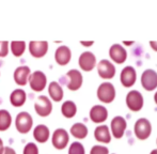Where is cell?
Here are the masks:
<instances>
[{"instance_id": "6da1fadb", "label": "cell", "mask_w": 157, "mask_h": 154, "mask_svg": "<svg viewBox=\"0 0 157 154\" xmlns=\"http://www.w3.org/2000/svg\"><path fill=\"white\" fill-rule=\"evenodd\" d=\"M97 98L101 102L109 104L116 98V88L111 83H103L97 88Z\"/></svg>"}, {"instance_id": "7a4b0ae2", "label": "cell", "mask_w": 157, "mask_h": 154, "mask_svg": "<svg viewBox=\"0 0 157 154\" xmlns=\"http://www.w3.org/2000/svg\"><path fill=\"white\" fill-rule=\"evenodd\" d=\"M135 135L138 139L140 140H145L150 137L152 133V124L147 119L145 118H140L136 121L134 127Z\"/></svg>"}, {"instance_id": "3957f363", "label": "cell", "mask_w": 157, "mask_h": 154, "mask_svg": "<svg viewBox=\"0 0 157 154\" xmlns=\"http://www.w3.org/2000/svg\"><path fill=\"white\" fill-rule=\"evenodd\" d=\"M144 104L142 94L137 90H132L126 95V105L132 111H140Z\"/></svg>"}, {"instance_id": "277c9868", "label": "cell", "mask_w": 157, "mask_h": 154, "mask_svg": "<svg viewBox=\"0 0 157 154\" xmlns=\"http://www.w3.org/2000/svg\"><path fill=\"white\" fill-rule=\"evenodd\" d=\"M32 117L27 111H21L15 118V125L19 133H27L32 127Z\"/></svg>"}, {"instance_id": "5b68a950", "label": "cell", "mask_w": 157, "mask_h": 154, "mask_svg": "<svg viewBox=\"0 0 157 154\" xmlns=\"http://www.w3.org/2000/svg\"><path fill=\"white\" fill-rule=\"evenodd\" d=\"M29 85L34 91H42L47 83V77L42 71H34L29 76Z\"/></svg>"}, {"instance_id": "8992f818", "label": "cell", "mask_w": 157, "mask_h": 154, "mask_svg": "<svg viewBox=\"0 0 157 154\" xmlns=\"http://www.w3.org/2000/svg\"><path fill=\"white\" fill-rule=\"evenodd\" d=\"M141 85L147 91H153L157 88V72L147 69L141 75Z\"/></svg>"}, {"instance_id": "52a82bcc", "label": "cell", "mask_w": 157, "mask_h": 154, "mask_svg": "<svg viewBox=\"0 0 157 154\" xmlns=\"http://www.w3.org/2000/svg\"><path fill=\"white\" fill-rule=\"evenodd\" d=\"M34 109L40 116L46 117L50 115L52 110V103L46 95H39L34 103Z\"/></svg>"}, {"instance_id": "ba28073f", "label": "cell", "mask_w": 157, "mask_h": 154, "mask_svg": "<svg viewBox=\"0 0 157 154\" xmlns=\"http://www.w3.org/2000/svg\"><path fill=\"white\" fill-rule=\"evenodd\" d=\"M97 72L99 77L104 79H111L116 75V67L111 61L107 59H103L97 64Z\"/></svg>"}, {"instance_id": "9c48e42d", "label": "cell", "mask_w": 157, "mask_h": 154, "mask_svg": "<svg viewBox=\"0 0 157 154\" xmlns=\"http://www.w3.org/2000/svg\"><path fill=\"white\" fill-rule=\"evenodd\" d=\"M126 127H127V123L126 120L123 117L117 116L111 120V124H110V129H111V133L114 138L120 139L124 135Z\"/></svg>"}, {"instance_id": "30bf717a", "label": "cell", "mask_w": 157, "mask_h": 154, "mask_svg": "<svg viewBox=\"0 0 157 154\" xmlns=\"http://www.w3.org/2000/svg\"><path fill=\"white\" fill-rule=\"evenodd\" d=\"M68 133L66 129H56L52 133V142L54 144L55 148L57 149H64L68 144Z\"/></svg>"}, {"instance_id": "8fae6325", "label": "cell", "mask_w": 157, "mask_h": 154, "mask_svg": "<svg viewBox=\"0 0 157 154\" xmlns=\"http://www.w3.org/2000/svg\"><path fill=\"white\" fill-rule=\"evenodd\" d=\"M78 63H79V67L83 71H87V72L92 71L95 67V65H96V57L91 52H83L79 56Z\"/></svg>"}, {"instance_id": "7c38bea8", "label": "cell", "mask_w": 157, "mask_h": 154, "mask_svg": "<svg viewBox=\"0 0 157 154\" xmlns=\"http://www.w3.org/2000/svg\"><path fill=\"white\" fill-rule=\"evenodd\" d=\"M66 77L68 78L67 83V88L72 91H76L79 88L82 86V74L78 71V70H70V71L66 73Z\"/></svg>"}, {"instance_id": "4fadbf2b", "label": "cell", "mask_w": 157, "mask_h": 154, "mask_svg": "<svg viewBox=\"0 0 157 154\" xmlns=\"http://www.w3.org/2000/svg\"><path fill=\"white\" fill-rule=\"evenodd\" d=\"M120 79L122 85L124 86L125 88H129L132 86H134V83H136L137 80V72L136 70L134 69L130 65H127L124 69L122 70L120 75Z\"/></svg>"}, {"instance_id": "5bb4252c", "label": "cell", "mask_w": 157, "mask_h": 154, "mask_svg": "<svg viewBox=\"0 0 157 154\" xmlns=\"http://www.w3.org/2000/svg\"><path fill=\"white\" fill-rule=\"evenodd\" d=\"M109 56L118 64H122L127 59V52L121 44H113L109 49Z\"/></svg>"}, {"instance_id": "9a60e30c", "label": "cell", "mask_w": 157, "mask_h": 154, "mask_svg": "<svg viewBox=\"0 0 157 154\" xmlns=\"http://www.w3.org/2000/svg\"><path fill=\"white\" fill-rule=\"evenodd\" d=\"M48 50L47 41H31L29 43V52L35 58L45 56Z\"/></svg>"}, {"instance_id": "2e32d148", "label": "cell", "mask_w": 157, "mask_h": 154, "mask_svg": "<svg viewBox=\"0 0 157 154\" xmlns=\"http://www.w3.org/2000/svg\"><path fill=\"white\" fill-rule=\"evenodd\" d=\"M108 118V110L103 105H94L90 109V119L95 123H101Z\"/></svg>"}, {"instance_id": "e0dca14e", "label": "cell", "mask_w": 157, "mask_h": 154, "mask_svg": "<svg viewBox=\"0 0 157 154\" xmlns=\"http://www.w3.org/2000/svg\"><path fill=\"white\" fill-rule=\"evenodd\" d=\"M30 74H31V70L28 65H21V67H16L14 71L15 83L19 86H25L29 79Z\"/></svg>"}, {"instance_id": "ac0fdd59", "label": "cell", "mask_w": 157, "mask_h": 154, "mask_svg": "<svg viewBox=\"0 0 157 154\" xmlns=\"http://www.w3.org/2000/svg\"><path fill=\"white\" fill-rule=\"evenodd\" d=\"M71 58H72V52H71L70 47L66 45H61L56 49L55 52V59L60 65H65L70 62Z\"/></svg>"}, {"instance_id": "d6986e66", "label": "cell", "mask_w": 157, "mask_h": 154, "mask_svg": "<svg viewBox=\"0 0 157 154\" xmlns=\"http://www.w3.org/2000/svg\"><path fill=\"white\" fill-rule=\"evenodd\" d=\"M94 137L97 141L103 144H109L111 141V134H110L109 127L107 125H99L95 129Z\"/></svg>"}, {"instance_id": "ffe728a7", "label": "cell", "mask_w": 157, "mask_h": 154, "mask_svg": "<svg viewBox=\"0 0 157 154\" xmlns=\"http://www.w3.org/2000/svg\"><path fill=\"white\" fill-rule=\"evenodd\" d=\"M49 129L45 124H39L33 129V136L35 140L39 142H45L49 138Z\"/></svg>"}, {"instance_id": "44dd1931", "label": "cell", "mask_w": 157, "mask_h": 154, "mask_svg": "<svg viewBox=\"0 0 157 154\" xmlns=\"http://www.w3.org/2000/svg\"><path fill=\"white\" fill-rule=\"evenodd\" d=\"M26 98H27V95H26L25 90L21 89V88L13 90L10 95V101L12 103V105H14V106H21V105H24V103L26 102Z\"/></svg>"}, {"instance_id": "7402d4cb", "label": "cell", "mask_w": 157, "mask_h": 154, "mask_svg": "<svg viewBox=\"0 0 157 154\" xmlns=\"http://www.w3.org/2000/svg\"><path fill=\"white\" fill-rule=\"evenodd\" d=\"M48 92H49L50 98L56 102H59L63 98V89L59 83L57 81H52L48 86Z\"/></svg>"}, {"instance_id": "603a6c76", "label": "cell", "mask_w": 157, "mask_h": 154, "mask_svg": "<svg viewBox=\"0 0 157 154\" xmlns=\"http://www.w3.org/2000/svg\"><path fill=\"white\" fill-rule=\"evenodd\" d=\"M71 134L78 139H83L88 135V127L81 122L74 123L71 127Z\"/></svg>"}, {"instance_id": "cb8c5ba5", "label": "cell", "mask_w": 157, "mask_h": 154, "mask_svg": "<svg viewBox=\"0 0 157 154\" xmlns=\"http://www.w3.org/2000/svg\"><path fill=\"white\" fill-rule=\"evenodd\" d=\"M61 113L65 118H73L77 113V106L73 101H65L61 106Z\"/></svg>"}, {"instance_id": "d4e9b609", "label": "cell", "mask_w": 157, "mask_h": 154, "mask_svg": "<svg viewBox=\"0 0 157 154\" xmlns=\"http://www.w3.org/2000/svg\"><path fill=\"white\" fill-rule=\"evenodd\" d=\"M12 122V116L6 109H0V131L9 129Z\"/></svg>"}, {"instance_id": "484cf974", "label": "cell", "mask_w": 157, "mask_h": 154, "mask_svg": "<svg viewBox=\"0 0 157 154\" xmlns=\"http://www.w3.org/2000/svg\"><path fill=\"white\" fill-rule=\"evenodd\" d=\"M26 49V42L25 41H12L11 42V50L13 55L19 57L24 54Z\"/></svg>"}, {"instance_id": "4316f807", "label": "cell", "mask_w": 157, "mask_h": 154, "mask_svg": "<svg viewBox=\"0 0 157 154\" xmlns=\"http://www.w3.org/2000/svg\"><path fill=\"white\" fill-rule=\"evenodd\" d=\"M68 154H86L85 147L79 141L72 142L68 149Z\"/></svg>"}, {"instance_id": "83f0119b", "label": "cell", "mask_w": 157, "mask_h": 154, "mask_svg": "<svg viewBox=\"0 0 157 154\" xmlns=\"http://www.w3.org/2000/svg\"><path fill=\"white\" fill-rule=\"evenodd\" d=\"M23 154H39V148L34 142H28L24 148Z\"/></svg>"}, {"instance_id": "f1b7e54d", "label": "cell", "mask_w": 157, "mask_h": 154, "mask_svg": "<svg viewBox=\"0 0 157 154\" xmlns=\"http://www.w3.org/2000/svg\"><path fill=\"white\" fill-rule=\"evenodd\" d=\"M90 154H109V150L105 146H93L91 148Z\"/></svg>"}, {"instance_id": "f546056e", "label": "cell", "mask_w": 157, "mask_h": 154, "mask_svg": "<svg viewBox=\"0 0 157 154\" xmlns=\"http://www.w3.org/2000/svg\"><path fill=\"white\" fill-rule=\"evenodd\" d=\"M9 52V42L0 41V57H6Z\"/></svg>"}, {"instance_id": "4dcf8cb0", "label": "cell", "mask_w": 157, "mask_h": 154, "mask_svg": "<svg viewBox=\"0 0 157 154\" xmlns=\"http://www.w3.org/2000/svg\"><path fill=\"white\" fill-rule=\"evenodd\" d=\"M1 154H16V151L12 147H4Z\"/></svg>"}, {"instance_id": "1f68e13d", "label": "cell", "mask_w": 157, "mask_h": 154, "mask_svg": "<svg viewBox=\"0 0 157 154\" xmlns=\"http://www.w3.org/2000/svg\"><path fill=\"white\" fill-rule=\"evenodd\" d=\"M80 43H81V45H83V46H92L94 42L93 41H80Z\"/></svg>"}, {"instance_id": "d6a6232c", "label": "cell", "mask_w": 157, "mask_h": 154, "mask_svg": "<svg viewBox=\"0 0 157 154\" xmlns=\"http://www.w3.org/2000/svg\"><path fill=\"white\" fill-rule=\"evenodd\" d=\"M150 46H151L155 52H157V41H150Z\"/></svg>"}, {"instance_id": "836d02e7", "label": "cell", "mask_w": 157, "mask_h": 154, "mask_svg": "<svg viewBox=\"0 0 157 154\" xmlns=\"http://www.w3.org/2000/svg\"><path fill=\"white\" fill-rule=\"evenodd\" d=\"M3 148H4L3 141H2V139L0 138V154H1V153H2V151H3Z\"/></svg>"}, {"instance_id": "e575fe53", "label": "cell", "mask_w": 157, "mask_h": 154, "mask_svg": "<svg viewBox=\"0 0 157 154\" xmlns=\"http://www.w3.org/2000/svg\"><path fill=\"white\" fill-rule=\"evenodd\" d=\"M123 43L125 44V45H127V46H129V45H132V44H134L135 42L134 41H124Z\"/></svg>"}, {"instance_id": "d590c367", "label": "cell", "mask_w": 157, "mask_h": 154, "mask_svg": "<svg viewBox=\"0 0 157 154\" xmlns=\"http://www.w3.org/2000/svg\"><path fill=\"white\" fill-rule=\"evenodd\" d=\"M150 154H157V149H154V150H152Z\"/></svg>"}, {"instance_id": "8d00e7d4", "label": "cell", "mask_w": 157, "mask_h": 154, "mask_svg": "<svg viewBox=\"0 0 157 154\" xmlns=\"http://www.w3.org/2000/svg\"><path fill=\"white\" fill-rule=\"evenodd\" d=\"M154 101H155V103L157 104V92H156L155 94H154Z\"/></svg>"}, {"instance_id": "74e56055", "label": "cell", "mask_w": 157, "mask_h": 154, "mask_svg": "<svg viewBox=\"0 0 157 154\" xmlns=\"http://www.w3.org/2000/svg\"><path fill=\"white\" fill-rule=\"evenodd\" d=\"M156 144H157V139H156Z\"/></svg>"}]
</instances>
